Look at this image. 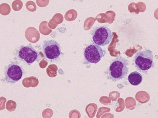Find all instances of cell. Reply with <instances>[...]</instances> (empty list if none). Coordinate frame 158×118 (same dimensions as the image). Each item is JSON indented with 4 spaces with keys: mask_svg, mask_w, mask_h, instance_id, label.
I'll return each instance as SVG.
<instances>
[{
    "mask_svg": "<svg viewBox=\"0 0 158 118\" xmlns=\"http://www.w3.org/2000/svg\"><path fill=\"white\" fill-rule=\"evenodd\" d=\"M128 61L122 57L114 59L110 65L107 71L108 79L115 82L121 80L128 72Z\"/></svg>",
    "mask_w": 158,
    "mask_h": 118,
    "instance_id": "obj_1",
    "label": "cell"
},
{
    "mask_svg": "<svg viewBox=\"0 0 158 118\" xmlns=\"http://www.w3.org/2000/svg\"><path fill=\"white\" fill-rule=\"evenodd\" d=\"M134 62L139 71L146 72L154 67L152 52L149 49L139 51L135 57Z\"/></svg>",
    "mask_w": 158,
    "mask_h": 118,
    "instance_id": "obj_2",
    "label": "cell"
},
{
    "mask_svg": "<svg viewBox=\"0 0 158 118\" xmlns=\"http://www.w3.org/2000/svg\"><path fill=\"white\" fill-rule=\"evenodd\" d=\"M92 35L93 43L99 46L108 45L113 37L110 30L104 26L95 28L92 32Z\"/></svg>",
    "mask_w": 158,
    "mask_h": 118,
    "instance_id": "obj_3",
    "label": "cell"
},
{
    "mask_svg": "<svg viewBox=\"0 0 158 118\" xmlns=\"http://www.w3.org/2000/svg\"><path fill=\"white\" fill-rule=\"evenodd\" d=\"M19 58L31 65L36 61H39L40 55L31 45L21 46L17 52Z\"/></svg>",
    "mask_w": 158,
    "mask_h": 118,
    "instance_id": "obj_4",
    "label": "cell"
},
{
    "mask_svg": "<svg viewBox=\"0 0 158 118\" xmlns=\"http://www.w3.org/2000/svg\"><path fill=\"white\" fill-rule=\"evenodd\" d=\"M5 80L7 83L14 84L22 78L23 70L18 63L12 62L7 65L5 70Z\"/></svg>",
    "mask_w": 158,
    "mask_h": 118,
    "instance_id": "obj_5",
    "label": "cell"
},
{
    "mask_svg": "<svg viewBox=\"0 0 158 118\" xmlns=\"http://www.w3.org/2000/svg\"><path fill=\"white\" fill-rule=\"evenodd\" d=\"M104 52L99 45L92 44L87 46L84 52L85 60L89 63L96 64L104 56Z\"/></svg>",
    "mask_w": 158,
    "mask_h": 118,
    "instance_id": "obj_6",
    "label": "cell"
},
{
    "mask_svg": "<svg viewBox=\"0 0 158 118\" xmlns=\"http://www.w3.org/2000/svg\"><path fill=\"white\" fill-rule=\"evenodd\" d=\"M43 52L45 57L51 60H56L62 54L60 45L54 40L44 42Z\"/></svg>",
    "mask_w": 158,
    "mask_h": 118,
    "instance_id": "obj_7",
    "label": "cell"
},
{
    "mask_svg": "<svg viewBox=\"0 0 158 118\" xmlns=\"http://www.w3.org/2000/svg\"><path fill=\"white\" fill-rule=\"evenodd\" d=\"M25 36L28 41L33 43L37 42L39 40L40 37L38 30L33 27L28 28L26 30Z\"/></svg>",
    "mask_w": 158,
    "mask_h": 118,
    "instance_id": "obj_8",
    "label": "cell"
},
{
    "mask_svg": "<svg viewBox=\"0 0 158 118\" xmlns=\"http://www.w3.org/2000/svg\"><path fill=\"white\" fill-rule=\"evenodd\" d=\"M128 81L131 85L136 86L140 84L142 82L143 77L138 72H134L129 75Z\"/></svg>",
    "mask_w": 158,
    "mask_h": 118,
    "instance_id": "obj_9",
    "label": "cell"
}]
</instances>
